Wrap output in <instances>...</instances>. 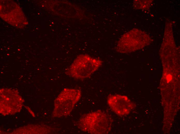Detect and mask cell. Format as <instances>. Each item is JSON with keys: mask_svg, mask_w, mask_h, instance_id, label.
Instances as JSON below:
<instances>
[{"mask_svg": "<svg viewBox=\"0 0 180 134\" xmlns=\"http://www.w3.org/2000/svg\"><path fill=\"white\" fill-rule=\"evenodd\" d=\"M113 119L108 113L100 110L83 115L77 125L81 130L92 134H106L111 131Z\"/></svg>", "mask_w": 180, "mask_h": 134, "instance_id": "6da1fadb", "label": "cell"}, {"mask_svg": "<svg viewBox=\"0 0 180 134\" xmlns=\"http://www.w3.org/2000/svg\"><path fill=\"white\" fill-rule=\"evenodd\" d=\"M102 61L87 55L79 56L74 60L65 73L76 79L82 80L90 77L102 65Z\"/></svg>", "mask_w": 180, "mask_h": 134, "instance_id": "7a4b0ae2", "label": "cell"}, {"mask_svg": "<svg viewBox=\"0 0 180 134\" xmlns=\"http://www.w3.org/2000/svg\"><path fill=\"white\" fill-rule=\"evenodd\" d=\"M81 91L78 89H64L55 99L53 116L60 118L69 115L81 96Z\"/></svg>", "mask_w": 180, "mask_h": 134, "instance_id": "3957f363", "label": "cell"}, {"mask_svg": "<svg viewBox=\"0 0 180 134\" xmlns=\"http://www.w3.org/2000/svg\"><path fill=\"white\" fill-rule=\"evenodd\" d=\"M23 100L21 97L16 90L6 88L1 89L0 90V107H0V111L3 110L1 113L5 115L18 112L21 109Z\"/></svg>", "mask_w": 180, "mask_h": 134, "instance_id": "277c9868", "label": "cell"}, {"mask_svg": "<svg viewBox=\"0 0 180 134\" xmlns=\"http://www.w3.org/2000/svg\"><path fill=\"white\" fill-rule=\"evenodd\" d=\"M107 102L112 111L120 116L128 114L136 107L127 96L118 94L109 96Z\"/></svg>", "mask_w": 180, "mask_h": 134, "instance_id": "5b68a950", "label": "cell"}]
</instances>
